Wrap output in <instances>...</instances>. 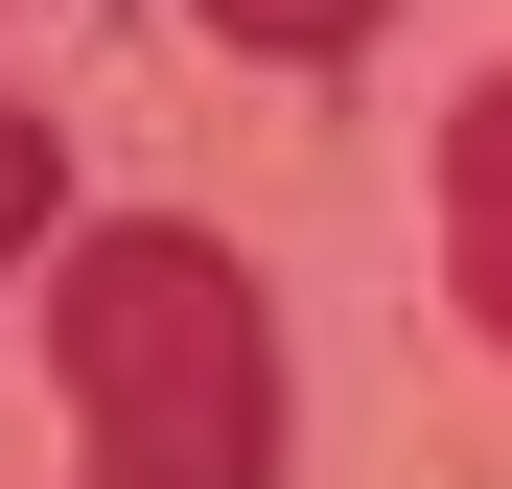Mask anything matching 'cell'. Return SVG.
I'll return each instance as SVG.
<instances>
[{"instance_id": "1", "label": "cell", "mask_w": 512, "mask_h": 489, "mask_svg": "<svg viewBox=\"0 0 512 489\" xmlns=\"http://www.w3.org/2000/svg\"><path fill=\"white\" fill-rule=\"evenodd\" d=\"M47 373H70L94 489H280V443H303L280 303H256V257L187 233V210H94L47 257Z\"/></svg>"}, {"instance_id": "2", "label": "cell", "mask_w": 512, "mask_h": 489, "mask_svg": "<svg viewBox=\"0 0 512 489\" xmlns=\"http://www.w3.org/2000/svg\"><path fill=\"white\" fill-rule=\"evenodd\" d=\"M443 303H466V350H512V70H466V117H443Z\"/></svg>"}, {"instance_id": "3", "label": "cell", "mask_w": 512, "mask_h": 489, "mask_svg": "<svg viewBox=\"0 0 512 489\" xmlns=\"http://www.w3.org/2000/svg\"><path fill=\"white\" fill-rule=\"evenodd\" d=\"M187 24H210V47H256V70H350L396 0H187Z\"/></svg>"}, {"instance_id": "4", "label": "cell", "mask_w": 512, "mask_h": 489, "mask_svg": "<svg viewBox=\"0 0 512 489\" xmlns=\"http://www.w3.org/2000/svg\"><path fill=\"white\" fill-rule=\"evenodd\" d=\"M70 233H94V210H70V140L0 94V257H70Z\"/></svg>"}]
</instances>
